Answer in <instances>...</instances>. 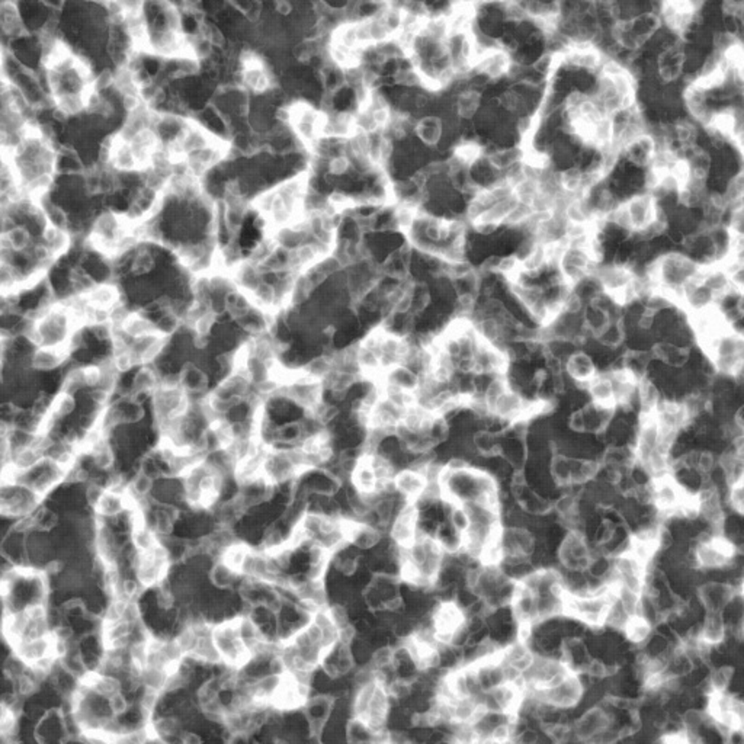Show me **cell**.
<instances>
[{"mask_svg":"<svg viewBox=\"0 0 744 744\" xmlns=\"http://www.w3.org/2000/svg\"><path fill=\"white\" fill-rule=\"evenodd\" d=\"M213 638L220 651L221 660L231 666L233 669H239L249 659L251 650L242 641L236 618L215 625L213 628Z\"/></svg>","mask_w":744,"mask_h":744,"instance_id":"1","label":"cell"},{"mask_svg":"<svg viewBox=\"0 0 744 744\" xmlns=\"http://www.w3.org/2000/svg\"><path fill=\"white\" fill-rule=\"evenodd\" d=\"M583 683L579 677V673L568 672L561 681L555 685L546 686L542 689H531L533 695L540 701L550 703L557 710H564L576 707L583 694Z\"/></svg>","mask_w":744,"mask_h":744,"instance_id":"2","label":"cell"},{"mask_svg":"<svg viewBox=\"0 0 744 744\" xmlns=\"http://www.w3.org/2000/svg\"><path fill=\"white\" fill-rule=\"evenodd\" d=\"M558 561L566 570H586L591 563V550L582 532L571 531L558 548Z\"/></svg>","mask_w":744,"mask_h":744,"instance_id":"3","label":"cell"},{"mask_svg":"<svg viewBox=\"0 0 744 744\" xmlns=\"http://www.w3.org/2000/svg\"><path fill=\"white\" fill-rule=\"evenodd\" d=\"M686 498V491L670 476L657 477L652 486V500L656 502L661 513H670L681 509Z\"/></svg>","mask_w":744,"mask_h":744,"instance_id":"4","label":"cell"},{"mask_svg":"<svg viewBox=\"0 0 744 744\" xmlns=\"http://www.w3.org/2000/svg\"><path fill=\"white\" fill-rule=\"evenodd\" d=\"M323 670L332 677H342L352 672L355 668V660L352 656V651L348 641L339 639L333 646H330L324 652L321 660Z\"/></svg>","mask_w":744,"mask_h":744,"instance_id":"5","label":"cell"},{"mask_svg":"<svg viewBox=\"0 0 744 744\" xmlns=\"http://www.w3.org/2000/svg\"><path fill=\"white\" fill-rule=\"evenodd\" d=\"M613 724L612 715L602 707H593L586 710L579 720L574 723L573 733L579 741H591L600 731Z\"/></svg>","mask_w":744,"mask_h":744,"instance_id":"6","label":"cell"},{"mask_svg":"<svg viewBox=\"0 0 744 744\" xmlns=\"http://www.w3.org/2000/svg\"><path fill=\"white\" fill-rule=\"evenodd\" d=\"M626 211H628L630 221H631V230L639 231L652 221L656 220L657 215V204L652 195H638V197L631 198L625 204Z\"/></svg>","mask_w":744,"mask_h":744,"instance_id":"7","label":"cell"},{"mask_svg":"<svg viewBox=\"0 0 744 744\" xmlns=\"http://www.w3.org/2000/svg\"><path fill=\"white\" fill-rule=\"evenodd\" d=\"M737 592L730 583L707 582L698 587V599L710 612H721Z\"/></svg>","mask_w":744,"mask_h":744,"instance_id":"8","label":"cell"},{"mask_svg":"<svg viewBox=\"0 0 744 744\" xmlns=\"http://www.w3.org/2000/svg\"><path fill=\"white\" fill-rule=\"evenodd\" d=\"M393 486L404 499L413 503L423 494L427 481L425 474L419 471V469L406 468L396 473V476L393 477Z\"/></svg>","mask_w":744,"mask_h":744,"instance_id":"9","label":"cell"},{"mask_svg":"<svg viewBox=\"0 0 744 744\" xmlns=\"http://www.w3.org/2000/svg\"><path fill=\"white\" fill-rule=\"evenodd\" d=\"M86 299L92 308L111 312V310L121 303V293L112 282H102L86 295Z\"/></svg>","mask_w":744,"mask_h":744,"instance_id":"10","label":"cell"},{"mask_svg":"<svg viewBox=\"0 0 744 744\" xmlns=\"http://www.w3.org/2000/svg\"><path fill=\"white\" fill-rule=\"evenodd\" d=\"M566 371L571 380L577 384L587 387L592 378L596 375L593 359L586 352H576L566 361Z\"/></svg>","mask_w":744,"mask_h":744,"instance_id":"11","label":"cell"},{"mask_svg":"<svg viewBox=\"0 0 744 744\" xmlns=\"http://www.w3.org/2000/svg\"><path fill=\"white\" fill-rule=\"evenodd\" d=\"M67 355H69L67 352L63 349L38 346L32 350V354H31L32 368L40 372L53 371L57 367H60L64 361H66Z\"/></svg>","mask_w":744,"mask_h":744,"instance_id":"12","label":"cell"},{"mask_svg":"<svg viewBox=\"0 0 744 744\" xmlns=\"http://www.w3.org/2000/svg\"><path fill=\"white\" fill-rule=\"evenodd\" d=\"M179 381H180V387L187 391V394L189 397L198 396V394H202L206 388L208 374L200 367H197L195 363L188 362L179 372Z\"/></svg>","mask_w":744,"mask_h":744,"instance_id":"13","label":"cell"},{"mask_svg":"<svg viewBox=\"0 0 744 744\" xmlns=\"http://www.w3.org/2000/svg\"><path fill=\"white\" fill-rule=\"evenodd\" d=\"M114 328L120 329L128 339H131V341L149 333L158 332L156 323H153L145 315H141V312H129L120 326H114Z\"/></svg>","mask_w":744,"mask_h":744,"instance_id":"14","label":"cell"},{"mask_svg":"<svg viewBox=\"0 0 744 744\" xmlns=\"http://www.w3.org/2000/svg\"><path fill=\"white\" fill-rule=\"evenodd\" d=\"M587 391L595 404L599 406H615V397H613V388L609 375L596 374L592 380L587 383Z\"/></svg>","mask_w":744,"mask_h":744,"instance_id":"15","label":"cell"},{"mask_svg":"<svg viewBox=\"0 0 744 744\" xmlns=\"http://www.w3.org/2000/svg\"><path fill=\"white\" fill-rule=\"evenodd\" d=\"M725 637V621L721 612H710L703 621V625L699 633V638L703 643L715 646L721 643Z\"/></svg>","mask_w":744,"mask_h":744,"instance_id":"16","label":"cell"},{"mask_svg":"<svg viewBox=\"0 0 744 744\" xmlns=\"http://www.w3.org/2000/svg\"><path fill=\"white\" fill-rule=\"evenodd\" d=\"M43 243L48 247L50 252L57 259L63 253H66L70 246L73 236L69 230L66 228H57L53 226H48L43 233Z\"/></svg>","mask_w":744,"mask_h":744,"instance_id":"17","label":"cell"},{"mask_svg":"<svg viewBox=\"0 0 744 744\" xmlns=\"http://www.w3.org/2000/svg\"><path fill=\"white\" fill-rule=\"evenodd\" d=\"M160 376L150 365H142L133 378V396H145L154 393L160 387Z\"/></svg>","mask_w":744,"mask_h":744,"instance_id":"18","label":"cell"},{"mask_svg":"<svg viewBox=\"0 0 744 744\" xmlns=\"http://www.w3.org/2000/svg\"><path fill=\"white\" fill-rule=\"evenodd\" d=\"M416 134L426 146H438L442 137V124L435 116H423L416 125Z\"/></svg>","mask_w":744,"mask_h":744,"instance_id":"19","label":"cell"},{"mask_svg":"<svg viewBox=\"0 0 744 744\" xmlns=\"http://www.w3.org/2000/svg\"><path fill=\"white\" fill-rule=\"evenodd\" d=\"M31 242H32L31 231L25 226H18L14 230H10L8 234H3L2 236V247L12 249L18 253L28 251L32 246Z\"/></svg>","mask_w":744,"mask_h":744,"instance_id":"20","label":"cell"},{"mask_svg":"<svg viewBox=\"0 0 744 744\" xmlns=\"http://www.w3.org/2000/svg\"><path fill=\"white\" fill-rule=\"evenodd\" d=\"M477 452L481 456L500 455V442L498 435L489 429H480L473 436Z\"/></svg>","mask_w":744,"mask_h":744,"instance_id":"21","label":"cell"},{"mask_svg":"<svg viewBox=\"0 0 744 744\" xmlns=\"http://www.w3.org/2000/svg\"><path fill=\"white\" fill-rule=\"evenodd\" d=\"M306 439V432L303 429L301 421L286 423L281 427H277V436L275 443H282V445H291L297 447L301 445Z\"/></svg>","mask_w":744,"mask_h":744,"instance_id":"22","label":"cell"},{"mask_svg":"<svg viewBox=\"0 0 744 744\" xmlns=\"http://www.w3.org/2000/svg\"><path fill=\"white\" fill-rule=\"evenodd\" d=\"M573 473V458H566L563 455L554 454L550 461V476L557 485L566 486L571 485Z\"/></svg>","mask_w":744,"mask_h":744,"instance_id":"23","label":"cell"},{"mask_svg":"<svg viewBox=\"0 0 744 744\" xmlns=\"http://www.w3.org/2000/svg\"><path fill=\"white\" fill-rule=\"evenodd\" d=\"M239 574H240L239 571H236L221 560L220 563L211 567L210 580L215 587H218V589H230V587L234 584V582L237 580Z\"/></svg>","mask_w":744,"mask_h":744,"instance_id":"24","label":"cell"},{"mask_svg":"<svg viewBox=\"0 0 744 744\" xmlns=\"http://www.w3.org/2000/svg\"><path fill=\"white\" fill-rule=\"evenodd\" d=\"M630 619H631V617L628 615V612L625 610V608L622 606V604L619 602V599L615 595L612 597L610 604L608 606L604 624L610 626V628L625 630V626H626V624L630 622Z\"/></svg>","mask_w":744,"mask_h":744,"instance_id":"25","label":"cell"},{"mask_svg":"<svg viewBox=\"0 0 744 744\" xmlns=\"http://www.w3.org/2000/svg\"><path fill=\"white\" fill-rule=\"evenodd\" d=\"M133 542L140 553H150L160 544L158 533L147 525H141L133 529Z\"/></svg>","mask_w":744,"mask_h":744,"instance_id":"26","label":"cell"},{"mask_svg":"<svg viewBox=\"0 0 744 744\" xmlns=\"http://www.w3.org/2000/svg\"><path fill=\"white\" fill-rule=\"evenodd\" d=\"M154 265L156 256L151 253V251L145 243H141V246L138 244L131 259V270L137 275H145L154 268Z\"/></svg>","mask_w":744,"mask_h":744,"instance_id":"27","label":"cell"},{"mask_svg":"<svg viewBox=\"0 0 744 744\" xmlns=\"http://www.w3.org/2000/svg\"><path fill=\"white\" fill-rule=\"evenodd\" d=\"M520 160H522V151L519 149L499 150L489 156V163L496 169V171H507L509 167H512L516 163H520Z\"/></svg>","mask_w":744,"mask_h":744,"instance_id":"28","label":"cell"},{"mask_svg":"<svg viewBox=\"0 0 744 744\" xmlns=\"http://www.w3.org/2000/svg\"><path fill=\"white\" fill-rule=\"evenodd\" d=\"M480 107V95L474 90H465L456 100V112L458 116L463 118H471L477 112Z\"/></svg>","mask_w":744,"mask_h":744,"instance_id":"29","label":"cell"},{"mask_svg":"<svg viewBox=\"0 0 744 744\" xmlns=\"http://www.w3.org/2000/svg\"><path fill=\"white\" fill-rule=\"evenodd\" d=\"M625 631L633 643L644 644L647 641V638L651 635V625L643 618L634 617L630 619L628 624H626Z\"/></svg>","mask_w":744,"mask_h":744,"instance_id":"30","label":"cell"},{"mask_svg":"<svg viewBox=\"0 0 744 744\" xmlns=\"http://www.w3.org/2000/svg\"><path fill=\"white\" fill-rule=\"evenodd\" d=\"M733 676V669L728 668V666H721V668L714 669L707 679L711 694H715V692H725Z\"/></svg>","mask_w":744,"mask_h":744,"instance_id":"31","label":"cell"},{"mask_svg":"<svg viewBox=\"0 0 744 744\" xmlns=\"http://www.w3.org/2000/svg\"><path fill=\"white\" fill-rule=\"evenodd\" d=\"M153 486H154V481H153V477L145 474V473H138L133 481L131 485H129L128 487V493L133 496V498L136 500H145L149 494H151V490H153Z\"/></svg>","mask_w":744,"mask_h":744,"instance_id":"32","label":"cell"},{"mask_svg":"<svg viewBox=\"0 0 744 744\" xmlns=\"http://www.w3.org/2000/svg\"><path fill=\"white\" fill-rule=\"evenodd\" d=\"M73 409H74L73 396L61 393L60 396H57L53 401H51L50 416L53 417V419H60V417L70 414Z\"/></svg>","mask_w":744,"mask_h":744,"instance_id":"33","label":"cell"},{"mask_svg":"<svg viewBox=\"0 0 744 744\" xmlns=\"http://www.w3.org/2000/svg\"><path fill=\"white\" fill-rule=\"evenodd\" d=\"M682 723L685 725V731L688 733H699L701 728L707 724V715H705L699 710L688 708L682 716Z\"/></svg>","mask_w":744,"mask_h":744,"instance_id":"34","label":"cell"},{"mask_svg":"<svg viewBox=\"0 0 744 744\" xmlns=\"http://www.w3.org/2000/svg\"><path fill=\"white\" fill-rule=\"evenodd\" d=\"M728 500H730V504L731 507L734 509V511L737 513H743L744 511V490H743V482H738V485H734V486H730L728 487Z\"/></svg>","mask_w":744,"mask_h":744,"instance_id":"35","label":"cell"},{"mask_svg":"<svg viewBox=\"0 0 744 744\" xmlns=\"http://www.w3.org/2000/svg\"><path fill=\"white\" fill-rule=\"evenodd\" d=\"M159 701V692L158 690H153V689H149L145 692V695L141 697V701H140V708H141V712L145 714L146 716H149L154 707L156 703H158Z\"/></svg>","mask_w":744,"mask_h":744,"instance_id":"36","label":"cell"},{"mask_svg":"<svg viewBox=\"0 0 744 744\" xmlns=\"http://www.w3.org/2000/svg\"><path fill=\"white\" fill-rule=\"evenodd\" d=\"M584 673L587 676H591V677H597V679L605 677L606 673H608V666L602 660H592L591 659L589 664L586 666Z\"/></svg>","mask_w":744,"mask_h":744,"instance_id":"37","label":"cell"},{"mask_svg":"<svg viewBox=\"0 0 744 744\" xmlns=\"http://www.w3.org/2000/svg\"><path fill=\"white\" fill-rule=\"evenodd\" d=\"M349 167H350V162L345 158V156H341V158H334V159L329 160V172H330V175L342 176L349 171Z\"/></svg>","mask_w":744,"mask_h":744,"instance_id":"38","label":"cell"},{"mask_svg":"<svg viewBox=\"0 0 744 744\" xmlns=\"http://www.w3.org/2000/svg\"><path fill=\"white\" fill-rule=\"evenodd\" d=\"M697 468L699 469V471L702 474H710L712 469L715 468V458H714V454L711 452H701L699 454V460H698V465Z\"/></svg>","mask_w":744,"mask_h":744,"instance_id":"39","label":"cell"},{"mask_svg":"<svg viewBox=\"0 0 744 744\" xmlns=\"http://www.w3.org/2000/svg\"><path fill=\"white\" fill-rule=\"evenodd\" d=\"M109 707L112 710L114 714H123L127 711L128 708V702L127 699L120 694V692H116V694H114L112 697H109Z\"/></svg>","mask_w":744,"mask_h":744,"instance_id":"40","label":"cell"},{"mask_svg":"<svg viewBox=\"0 0 744 744\" xmlns=\"http://www.w3.org/2000/svg\"><path fill=\"white\" fill-rule=\"evenodd\" d=\"M568 426H570V429L573 430V432H579V434L586 432L584 417H583L582 410L573 412V414L570 416V419H568Z\"/></svg>","mask_w":744,"mask_h":744,"instance_id":"41","label":"cell"},{"mask_svg":"<svg viewBox=\"0 0 744 744\" xmlns=\"http://www.w3.org/2000/svg\"><path fill=\"white\" fill-rule=\"evenodd\" d=\"M103 493H105V490H103L100 486H98V485H90V486L87 487V490H86V499L89 500L90 504L96 506V504L99 503V500H100V498H102V494H103Z\"/></svg>","mask_w":744,"mask_h":744,"instance_id":"42","label":"cell"},{"mask_svg":"<svg viewBox=\"0 0 744 744\" xmlns=\"http://www.w3.org/2000/svg\"><path fill=\"white\" fill-rule=\"evenodd\" d=\"M275 12L279 17H290L294 12V5L286 0H281V2L275 3Z\"/></svg>","mask_w":744,"mask_h":744,"instance_id":"43","label":"cell"},{"mask_svg":"<svg viewBox=\"0 0 744 744\" xmlns=\"http://www.w3.org/2000/svg\"><path fill=\"white\" fill-rule=\"evenodd\" d=\"M180 741H184L187 744H192V743H200V737L195 734V733H184L180 736Z\"/></svg>","mask_w":744,"mask_h":744,"instance_id":"44","label":"cell"}]
</instances>
